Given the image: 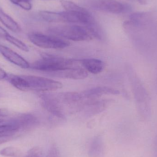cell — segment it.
Segmentation results:
<instances>
[{"instance_id":"cell-6","label":"cell","mask_w":157,"mask_h":157,"mask_svg":"<svg viewBox=\"0 0 157 157\" xmlns=\"http://www.w3.org/2000/svg\"><path fill=\"white\" fill-rule=\"evenodd\" d=\"M57 23H76L88 27L95 25L94 18L88 11H66L57 13Z\"/></svg>"},{"instance_id":"cell-14","label":"cell","mask_w":157,"mask_h":157,"mask_svg":"<svg viewBox=\"0 0 157 157\" xmlns=\"http://www.w3.org/2000/svg\"><path fill=\"white\" fill-rule=\"evenodd\" d=\"M104 146L102 137L97 136L92 140L89 149V157H103Z\"/></svg>"},{"instance_id":"cell-12","label":"cell","mask_w":157,"mask_h":157,"mask_svg":"<svg viewBox=\"0 0 157 157\" xmlns=\"http://www.w3.org/2000/svg\"><path fill=\"white\" fill-rule=\"evenodd\" d=\"M83 68L91 74L98 75L104 69V63L101 60L96 59H86L80 61Z\"/></svg>"},{"instance_id":"cell-2","label":"cell","mask_w":157,"mask_h":157,"mask_svg":"<svg viewBox=\"0 0 157 157\" xmlns=\"http://www.w3.org/2000/svg\"><path fill=\"white\" fill-rule=\"evenodd\" d=\"M48 31L55 36L75 41H89L94 38L91 28L86 26H56Z\"/></svg>"},{"instance_id":"cell-17","label":"cell","mask_w":157,"mask_h":157,"mask_svg":"<svg viewBox=\"0 0 157 157\" xmlns=\"http://www.w3.org/2000/svg\"><path fill=\"white\" fill-rule=\"evenodd\" d=\"M0 155L8 157H22V153L18 148L13 147H5L0 151Z\"/></svg>"},{"instance_id":"cell-13","label":"cell","mask_w":157,"mask_h":157,"mask_svg":"<svg viewBox=\"0 0 157 157\" xmlns=\"http://www.w3.org/2000/svg\"><path fill=\"white\" fill-rule=\"evenodd\" d=\"M19 131H21L20 125L15 118L7 122L0 124V135L14 137L16 134Z\"/></svg>"},{"instance_id":"cell-25","label":"cell","mask_w":157,"mask_h":157,"mask_svg":"<svg viewBox=\"0 0 157 157\" xmlns=\"http://www.w3.org/2000/svg\"><path fill=\"white\" fill-rule=\"evenodd\" d=\"M137 1L140 4L143 5H146L147 3V0H137Z\"/></svg>"},{"instance_id":"cell-10","label":"cell","mask_w":157,"mask_h":157,"mask_svg":"<svg viewBox=\"0 0 157 157\" xmlns=\"http://www.w3.org/2000/svg\"><path fill=\"white\" fill-rule=\"evenodd\" d=\"M15 118L20 125L21 131L32 130L37 127L40 123L39 119L31 113H22Z\"/></svg>"},{"instance_id":"cell-22","label":"cell","mask_w":157,"mask_h":157,"mask_svg":"<svg viewBox=\"0 0 157 157\" xmlns=\"http://www.w3.org/2000/svg\"><path fill=\"white\" fill-rule=\"evenodd\" d=\"M8 35V32L0 26V38L5 39Z\"/></svg>"},{"instance_id":"cell-24","label":"cell","mask_w":157,"mask_h":157,"mask_svg":"<svg viewBox=\"0 0 157 157\" xmlns=\"http://www.w3.org/2000/svg\"><path fill=\"white\" fill-rule=\"evenodd\" d=\"M154 150L155 157H157V135L154 139Z\"/></svg>"},{"instance_id":"cell-5","label":"cell","mask_w":157,"mask_h":157,"mask_svg":"<svg viewBox=\"0 0 157 157\" xmlns=\"http://www.w3.org/2000/svg\"><path fill=\"white\" fill-rule=\"evenodd\" d=\"M22 75L25 81L27 91H53L63 87L61 83L53 79L35 75Z\"/></svg>"},{"instance_id":"cell-3","label":"cell","mask_w":157,"mask_h":157,"mask_svg":"<svg viewBox=\"0 0 157 157\" xmlns=\"http://www.w3.org/2000/svg\"><path fill=\"white\" fill-rule=\"evenodd\" d=\"M77 66L76 61L45 54L41 59L32 63L30 67L48 74Z\"/></svg>"},{"instance_id":"cell-11","label":"cell","mask_w":157,"mask_h":157,"mask_svg":"<svg viewBox=\"0 0 157 157\" xmlns=\"http://www.w3.org/2000/svg\"><path fill=\"white\" fill-rule=\"evenodd\" d=\"M98 6L101 10L112 13L119 14L125 10V6L116 0H99Z\"/></svg>"},{"instance_id":"cell-21","label":"cell","mask_w":157,"mask_h":157,"mask_svg":"<svg viewBox=\"0 0 157 157\" xmlns=\"http://www.w3.org/2000/svg\"><path fill=\"white\" fill-rule=\"evenodd\" d=\"M14 136L0 135V145L9 142L14 139Z\"/></svg>"},{"instance_id":"cell-23","label":"cell","mask_w":157,"mask_h":157,"mask_svg":"<svg viewBox=\"0 0 157 157\" xmlns=\"http://www.w3.org/2000/svg\"><path fill=\"white\" fill-rule=\"evenodd\" d=\"M7 75V74L6 73V72L0 67V80L6 79Z\"/></svg>"},{"instance_id":"cell-8","label":"cell","mask_w":157,"mask_h":157,"mask_svg":"<svg viewBox=\"0 0 157 157\" xmlns=\"http://www.w3.org/2000/svg\"><path fill=\"white\" fill-rule=\"evenodd\" d=\"M0 52L11 63L24 69L30 67L29 63L22 56L5 46L0 45Z\"/></svg>"},{"instance_id":"cell-7","label":"cell","mask_w":157,"mask_h":157,"mask_svg":"<svg viewBox=\"0 0 157 157\" xmlns=\"http://www.w3.org/2000/svg\"><path fill=\"white\" fill-rule=\"evenodd\" d=\"M48 74L58 78L73 79H84L88 75L87 71L85 69L78 66L49 73Z\"/></svg>"},{"instance_id":"cell-16","label":"cell","mask_w":157,"mask_h":157,"mask_svg":"<svg viewBox=\"0 0 157 157\" xmlns=\"http://www.w3.org/2000/svg\"><path fill=\"white\" fill-rule=\"evenodd\" d=\"M61 4L66 11H74V12H86V9L79 6L75 3L71 1H61Z\"/></svg>"},{"instance_id":"cell-15","label":"cell","mask_w":157,"mask_h":157,"mask_svg":"<svg viewBox=\"0 0 157 157\" xmlns=\"http://www.w3.org/2000/svg\"><path fill=\"white\" fill-rule=\"evenodd\" d=\"M0 21L5 26L15 33H19L21 28L18 24L0 7Z\"/></svg>"},{"instance_id":"cell-20","label":"cell","mask_w":157,"mask_h":157,"mask_svg":"<svg viewBox=\"0 0 157 157\" xmlns=\"http://www.w3.org/2000/svg\"><path fill=\"white\" fill-rule=\"evenodd\" d=\"M25 157H42L40 150L37 147H34L28 152Z\"/></svg>"},{"instance_id":"cell-19","label":"cell","mask_w":157,"mask_h":157,"mask_svg":"<svg viewBox=\"0 0 157 157\" xmlns=\"http://www.w3.org/2000/svg\"><path fill=\"white\" fill-rule=\"evenodd\" d=\"M14 4L20 6L21 8L26 11H29L32 8L31 0H10Z\"/></svg>"},{"instance_id":"cell-4","label":"cell","mask_w":157,"mask_h":157,"mask_svg":"<svg viewBox=\"0 0 157 157\" xmlns=\"http://www.w3.org/2000/svg\"><path fill=\"white\" fill-rule=\"evenodd\" d=\"M33 44L42 48L62 49L69 47V41L55 36H48L38 32H31L28 35Z\"/></svg>"},{"instance_id":"cell-18","label":"cell","mask_w":157,"mask_h":157,"mask_svg":"<svg viewBox=\"0 0 157 157\" xmlns=\"http://www.w3.org/2000/svg\"><path fill=\"white\" fill-rule=\"evenodd\" d=\"M5 39L21 50L25 52H28L29 51V48L28 47L25 43H24L21 40H19L18 39L16 38L13 36H10L9 34L6 36Z\"/></svg>"},{"instance_id":"cell-1","label":"cell","mask_w":157,"mask_h":157,"mask_svg":"<svg viewBox=\"0 0 157 157\" xmlns=\"http://www.w3.org/2000/svg\"><path fill=\"white\" fill-rule=\"evenodd\" d=\"M128 72L136 102L137 112L141 119L147 121L151 117L152 113L151 99L149 93L132 68L128 67Z\"/></svg>"},{"instance_id":"cell-9","label":"cell","mask_w":157,"mask_h":157,"mask_svg":"<svg viewBox=\"0 0 157 157\" xmlns=\"http://www.w3.org/2000/svg\"><path fill=\"white\" fill-rule=\"evenodd\" d=\"M81 93L84 98L93 100L103 95H117L120 94V91L109 87L98 86L85 90Z\"/></svg>"},{"instance_id":"cell-26","label":"cell","mask_w":157,"mask_h":157,"mask_svg":"<svg viewBox=\"0 0 157 157\" xmlns=\"http://www.w3.org/2000/svg\"><path fill=\"white\" fill-rule=\"evenodd\" d=\"M4 121V120H3V119H2V118H0V124H2V123Z\"/></svg>"}]
</instances>
